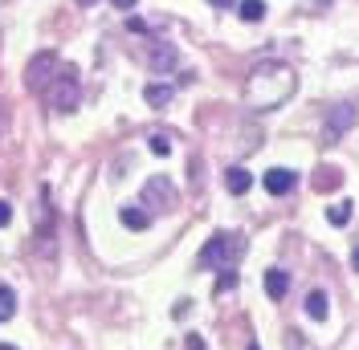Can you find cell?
Returning a JSON list of instances; mask_svg holds the SVG:
<instances>
[{"label":"cell","instance_id":"15","mask_svg":"<svg viewBox=\"0 0 359 350\" xmlns=\"http://www.w3.org/2000/svg\"><path fill=\"white\" fill-rule=\"evenodd\" d=\"M318 179H314V188H318V192H327V188H339V183H343V172H339V167H318Z\"/></svg>","mask_w":359,"mask_h":350},{"label":"cell","instance_id":"8","mask_svg":"<svg viewBox=\"0 0 359 350\" xmlns=\"http://www.w3.org/2000/svg\"><path fill=\"white\" fill-rule=\"evenodd\" d=\"M224 188H229L233 196H245L249 188H253V175H249L245 167H229V172H224Z\"/></svg>","mask_w":359,"mask_h":350},{"label":"cell","instance_id":"2","mask_svg":"<svg viewBox=\"0 0 359 350\" xmlns=\"http://www.w3.org/2000/svg\"><path fill=\"white\" fill-rule=\"evenodd\" d=\"M241 253H245L241 232H212L196 257V269H233V261H241Z\"/></svg>","mask_w":359,"mask_h":350},{"label":"cell","instance_id":"23","mask_svg":"<svg viewBox=\"0 0 359 350\" xmlns=\"http://www.w3.org/2000/svg\"><path fill=\"white\" fill-rule=\"evenodd\" d=\"M351 265H355V269H359V248H355V253H351Z\"/></svg>","mask_w":359,"mask_h":350},{"label":"cell","instance_id":"3","mask_svg":"<svg viewBox=\"0 0 359 350\" xmlns=\"http://www.w3.org/2000/svg\"><path fill=\"white\" fill-rule=\"evenodd\" d=\"M41 102L49 110H57V114L78 110V102H82V82H78V74H74L69 66H62L57 69V78L41 90Z\"/></svg>","mask_w":359,"mask_h":350},{"label":"cell","instance_id":"21","mask_svg":"<svg viewBox=\"0 0 359 350\" xmlns=\"http://www.w3.org/2000/svg\"><path fill=\"white\" fill-rule=\"evenodd\" d=\"M114 8H118V13H127V8H135V0H111Z\"/></svg>","mask_w":359,"mask_h":350},{"label":"cell","instance_id":"24","mask_svg":"<svg viewBox=\"0 0 359 350\" xmlns=\"http://www.w3.org/2000/svg\"><path fill=\"white\" fill-rule=\"evenodd\" d=\"M78 4H82V8H90V4H94V0H78Z\"/></svg>","mask_w":359,"mask_h":350},{"label":"cell","instance_id":"19","mask_svg":"<svg viewBox=\"0 0 359 350\" xmlns=\"http://www.w3.org/2000/svg\"><path fill=\"white\" fill-rule=\"evenodd\" d=\"M233 285H237V273H233V269H224V277L217 281V293H224V289H233Z\"/></svg>","mask_w":359,"mask_h":350},{"label":"cell","instance_id":"10","mask_svg":"<svg viewBox=\"0 0 359 350\" xmlns=\"http://www.w3.org/2000/svg\"><path fill=\"white\" fill-rule=\"evenodd\" d=\"M118 220H123L127 228H135V232H143V228L151 224V212H143V204H139V208H135V204H127V208L118 212Z\"/></svg>","mask_w":359,"mask_h":350},{"label":"cell","instance_id":"18","mask_svg":"<svg viewBox=\"0 0 359 350\" xmlns=\"http://www.w3.org/2000/svg\"><path fill=\"white\" fill-rule=\"evenodd\" d=\"M147 143H151V151H156V155H168V151H172V139H168V134H151Z\"/></svg>","mask_w":359,"mask_h":350},{"label":"cell","instance_id":"12","mask_svg":"<svg viewBox=\"0 0 359 350\" xmlns=\"http://www.w3.org/2000/svg\"><path fill=\"white\" fill-rule=\"evenodd\" d=\"M176 49H172V45H159L156 53H151V69H156V74H168V69H176Z\"/></svg>","mask_w":359,"mask_h":350},{"label":"cell","instance_id":"4","mask_svg":"<svg viewBox=\"0 0 359 350\" xmlns=\"http://www.w3.org/2000/svg\"><path fill=\"white\" fill-rule=\"evenodd\" d=\"M57 69H62V62H57V53H37L33 62H29V69H25V86L33 90V94H41L53 78H57Z\"/></svg>","mask_w":359,"mask_h":350},{"label":"cell","instance_id":"6","mask_svg":"<svg viewBox=\"0 0 359 350\" xmlns=\"http://www.w3.org/2000/svg\"><path fill=\"white\" fill-rule=\"evenodd\" d=\"M351 127H355V106H351V102H339V106L331 110V114H327L323 139H327V143H339V139L351 131Z\"/></svg>","mask_w":359,"mask_h":350},{"label":"cell","instance_id":"22","mask_svg":"<svg viewBox=\"0 0 359 350\" xmlns=\"http://www.w3.org/2000/svg\"><path fill=\"white\" fill-rule=\"evenodd\" d=\"M212 8H233V0H208Z\"/></svg>","mask_w":359,"mask_h":350},{"label":"cell","instance_id":"5","mask_svg":"<svg viewBox=\"0 0 359 350\" xmlns=\"http://www.w3.org/2000/svg\"><path fill=\"white\" fill-rule=\"evenodd\" d=\"M143 208H151V212L176 208V188L168 183V175H151V179L143 183Z\"/></svg>","mask_w":359,"mask_h":350},{"label":"cell","instance_id":"26","mask_svg":"<svg viewBox=\"0 0 359 350\" xmlns=\"http://www.w3.org/2000/svg\"><path fill=\"white\" fill-rule=\"evenodd\" d=\"M249 350H262V346H257V342H249Z\"/></svg>","mask_w":359,"mask_h":350},{"label":"cell","instance_id":"20","mask_svg":"<svg viewBox=\"0 0 359 350\" xmlns=\"http://www.w3.org/2000/svg\"><path fill=\"white\" fill-rule=\"evenodd\" d=\"M8 224H13V204L0 200V228H8Z\"/></svg>","mask_w":359,"mask_h":350},{"label":"cell","instance_id":"1","mask_svg":"<svg viewBox=\"0 0 359 350\" xmlns=\"http://www.w3.org/2000/svg\"><path fill=\"white\" fill-rule=\"evenodd\" d=\"M294 90H298V74L286 62H262L245 82V102L253 110H278L282 102H290Z\"/></svg>","mask_w":359,"mask_h":350},{"label":"cell","instance_id":"9","mask_svg":"<svg viewBox=\"0 0 359 350\" xmlns=\"http://www.w3.org/2000/svg\"><path fill=\"white\" fill-rule=\"evenodd\" d=\"M286 289H290V277L282 273V269H266V293L273 302H282L286 298Z\"/></svg>","mask_w":359,"mask_h":350},{"label":"cell","instance_id":"25","mask_svg":"<svg viewBox=\"0 0 359 350\" xmlns=\"http://www.w3.org/2000/svg\"><path fill=\"white\" fill-rule=\"evenodd\" d=\"M0 350H17V346H8V342H0Z\"/></svg>","mask_w":359,"mask_h":350},{"label":"cell","instance_id":"11","mask_svg":"<svg viewBox=\"0 0 359 350\" xmlns=\"http://www.w3.org/2000/svg\"><path fill=\"white\" fill-rule=\"evenodd\" d=\"M143 98H147V106H168V102L176 98V90L163 86V82H151V86L143 90Z\"/></svg>","mask_w":359,"mask_h":350},{"label":"cell","instance_id":"17","mask_svg":"<svg viewBox=\"0 0 359 350\" xmlns=\"http://www.w3.org/2000/svg\"><path fill=\"white\" fill-rule=\"evenodd\" d=\"M13 314H17V293H13L8 285H0V322L13 318Z\"/></svg>","mask_w":359,"mask_h":350},{"label":"cell","instance_id":"16","mask_svg":"<svg viewBox=\"0 0 359 350\" xmlns=\"http://www.w3.org/2000/svg\"><path fill=\"white\" fill-rule=\"evenodd\" d=\"M237 8H241V21H249V24L266 17V0H241Z\"/></svg>","mask_w":359,"mask_h":350},{"label":"cell","instance_id":"13","mask_svg":"<svg viewBox=\"0 0 359 350\" xmlns=\"http://www.w3.org/2000/svg\"><path fill=\"white\" fill-rule=\"evenodd\" d=\"M351 208H355L351 200H339V204H331V208H327V220H331L335 228H347V224H351Z\"/></svg>","mask_w":359,"mask_h":350},{"label":"cell","instance_id":"7","mask_svg":"<svg viewBox=\"0 0 359 350\" xmlns=\"http://www.w3.org/2000/svg\"><path fill=\"white\" fill-rule=\"evenodd\" d=\"M262 183H266L269 196H286L294 183H298V175H294L290 167H269V172L262 175Z\"/></svg>","mask_w":359,"mask_h":350},{"label":"cell","instance_id":"14","mask_svg":"<svg viewBox=\"0 0 359 350\" xmlns=\"http://www.w3.org/2000/svg\"><path fill=\"white\" fill-rule=\"evenodd\" d=\"M306 314H311L314 322H323V318H327V293H323V289L306 293Z\"/></svg>","mask_w":359,"mask_h":350}]
</instances>
